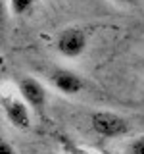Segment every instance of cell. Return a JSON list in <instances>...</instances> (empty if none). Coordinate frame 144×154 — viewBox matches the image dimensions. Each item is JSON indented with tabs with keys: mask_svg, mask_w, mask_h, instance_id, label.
Instances as JSON below:
<instances>
[{
	"mask_svg": "<svg viewBox=\"0 0 144 154\" xmlns=\"http://www.w3.org/2000/svg\"><path fill=\"white\" fill-rule=\"evenodd\" d=\"M90 127L102 139H121L131 133L133 125L121 114H115L112 110H96L90 114Z\"/></svg>",
	"mask_w": 144,
	"mask_h": 154,
	"instance_id": "6da1fadb",
	"label": "cell"
},
{
	"mask_svg": "<svg viewBox=\"0 0 144 154\" xmlns=\"http://www.w3.org/2000/svg\"><path fill=\"white\" fill-rule=\"evenodd\" d=\"M54 48L58 54L67 58V60L81 58L88 48V33L77 25L64 27L54 41Z\"/></svg>",
	"mask_w": 144,
	"mask_h": 154,
	"instance_id": "7a4b0ae2",
	"label": "cell"
},
{
	"mask_svg": "<svg viewBox=\"0 0 144 154\" xmlns=\"http://www.w3.org/2000/svg\"><path fill=\"white\" fill-rule=\"evenodd\" d=\"M17 94L27 102V106L35 112L38 118L46 116V106H48V93L46 87L33 75H19L16 79Z\"/></svg>",
	"mask_w": 144,
	"mask_h": 154,
	"instance_id": "3957f363",
	"label": "cell"
},
{
	"mask_svg": "<svg viewBox=\"0 0 144 154\" xmlns=\"http://www.w3.org/2000/svg\"><path fill=\"white\" fill-rule=\"evenodd\" d=\"M2 110L6 122L17 131H29L31 129V112L33 110L27 106V102L19 94H2Z\"/></svg>",
	"mask_w": 144,
	"mask_h": 154,
	"instance_id": "277c9868",
	"label": "cell"
},
{
	"mask_svg": "<svg viewBox=\"0 0 144 154\" xmlns=\"http://www.w3.org/2000/svg\"><path fill=\"white\" fill-rule=\"evenodd\" d=\"M46 81L54 87L58 93H62L65 96L81 94L86 89L85 77L79 75L73 69H67V67H52V69H48Z\"/></svg>",
	"mask_w": 144,
	"mask_h": 154,
	"instance_id": "5b68a950",
	"label": "cell"
},
{
	"mask_svg": "<svg viewBox=\"0 0 144 154\" xmlns=\"http://www.w3.org/2000/svg\"><path fill=\"white\" fill-rule=\"evenodd\" d=\"M35 4H37V0H8L10 12H12L14 17H23L27 14H31Z\"/></svg>",
	"mask_w": 144,
	"mask_h": 154,
	"instance_id": "8992f818",
	"label": "cell"
},
{
	"mask_svg": "<svg viewBox=\"0 0 144 154\" xmlns=\"http://www.w3.org/2000/svg\"><path fill=\"white\" fill-rule=\"evenodd\" d=\"M60 139H62V144H64L65 154H96L92 150H88V148H83V146H79V144H75L71 139H67V137H60Z\"/></svg>",
	"mask_w": 144,
	"mask_h": 154,
	"instance_id": "52a82bcc",
	"label": "cell"
},
{
	"mask_svg": "<svg viewBox=\"0 0 144 154\" xmlns=\"http://www.w3.org/2000/svg\"><path fill=\"white\" fill-rule=\"evenodd\" d=\"M127 154H144V133L136 135L127 144Z\"/></svg>",
	"mask_w": 144,
	"mask_h": 154,
	"instance_id": "ba28073f",
	"label": "cell"
},
{
	"mask_svg": "<svg viewBox=\"0 0 144 154\" xmlns=\"http://www.w3.org/2000/svg\"><path fill=\"white\" fill-rule=\"evenodd\" d=\"M0 154H17V152H16V146L8 139H2L0 141Z\"/></svg>",
	"mask_w": 144,
	"mask_h": 154,
	"instance_id": "9c48e42d",
	"label": "cell"
},
{
	"mask_svg": "<svg viewBox=\"0 0 144 154\" xmlns=\"http://www.w3.org/2000/svg\"><path fill=\"white\" fill-rule=\"evenodd\" d=\"M113 4H119V6H134L136 0H112Z\"/></svg>",
	"mask_w": 144,
	"mask_h": 154,
	"instance_id": "30bf717a",
	"label": "cell"
}]
</instances>
